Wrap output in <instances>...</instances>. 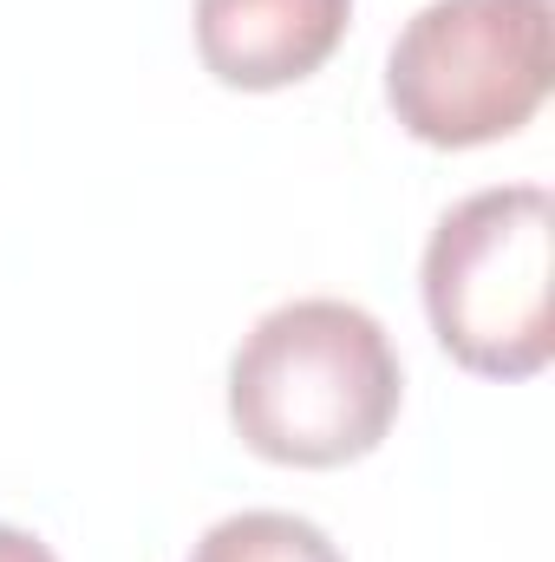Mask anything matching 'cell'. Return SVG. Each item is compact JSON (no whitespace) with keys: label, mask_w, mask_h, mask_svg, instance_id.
Segmentation results:
<instances>
[{"label":"cell","mask_w":555,"mask_h":562,"mask_svg":"<svg viewBox=\"0 0 555 562\" xmlns=\"http://www.w3.org/2000/svg\"><path fill=\"white\" fill-rule=\"evenodd\" d=\"M399 353L386 327L333 294L287 301L262 314L229 360V425L236 438L294 471H333L366 451L399 419Z\"/></svg>","instance_id":"obj_1"},{"label":"cell","mask_w":555,"mask_h":562,"mask_svg":"<svg viewBox=\"0 0 555 562\" xmlns=\"http://www.w3.org/2000/svg\"><path fill=\"white\" fill-rule=\"evenodd\" d=\"M424 314L477 380H536L555 353V203L497 183L438 216L424 243Z\"/></svg>","instance_id":"obj_2"},{"label":"cell","mask_w":555,"mask_h":562,"mask_svg":"<svg viewBox=\"0 0 555 562\" xmlns=\"http://www.w3.org/2000/svg\"><path fill=\"white\" fill-rule=\"evenodd\" d=\"M555 86L550 0H431L386 53V105L431 150L517 138Z\"/></svg>","instance_id":"obj_3"},{"label":"cell","mask_w":555,"mask_h":562,"mask_svg":"<svg viewBox=\"0 0 555 562\" xmlns=\"http://www.w3.org/2000/svg\"><path fill=\"white\" fill-rule=\"evenodd\" d=\"M353 26V0H196V59L236 92L314 79Z\"/></svg>","instance_id":"obj_4"},{"label":"cell","mask_w":555,"mask_h":562,"mask_svg":"<svg viewBox=\"0 0 555 562\" xmlns=\"http://www.w3.org/2000/svg\"><path fill=\"white\" fill-rule=\"evenodd\" d=\"M190 562H347L333 550V537L307 517L287 510H242L203 530V543L190 550Z\"/></svg>","instance_id":"obj_5"},{"label":"cell","mask_w":555,"mask_h":562,"mask_svg":"<svg viewBox=\"0 0 555 562\" xmlns=\"http://www.w3.org/2000/svg\"><path fill=\"white\" fill-rule=\"evenodd\" d=\"M0 562H59L39 537H26V530H13V524H0Z\"/></svg>","instance_id":"obj_6"}]
</instances>
